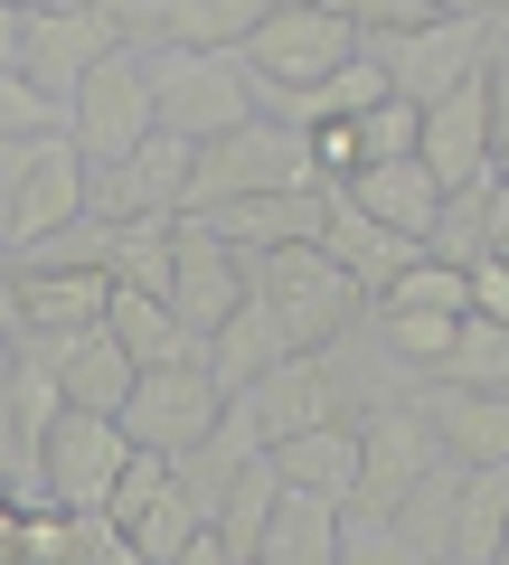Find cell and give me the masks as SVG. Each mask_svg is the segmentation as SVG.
Here are the masks:
<instances>
[{
    "label": "cell",
    "instance_id": "obj_33",
    "mask_svg": "<svg viewBox=\"0 0 509 565\" xmlns=\"http://www.w3.org/2000/svg\"><path fill=\"white\" fill-rule=\"evenodd\" d=\"M123 170H132V189H142L151 217H180V207H189V170H199V151H189V141H170V132H151Z\"/></svg>",
    "mask_w": 509,
    "mask_h": 565
},
{
    "label": "cell",
    "instance_id": "obj_29",
    "mask_svg": "<svg viewBox=\"0 0 509 565\" xmlns=\"http://www.w3.org/2000/svg\"><path fill=\"white\" fill-rule=\"evenodd\" d=\"M170 255H180V217L114 226V292H151V302H170Z\"/></svg>",
    "mask_w": 509,
    "mask_h": 565
},
{
    "label": "cell",
    "instance_id": "obj_42",
    "mask_svg": "<svg viewBox=\"0 0 509 565\" xmlns=\"http://www.w3.org/2000/svg\"><path fill=\"white\" fill-rule=\"evenodd\" d=\"M0 556H20V500L0 490Z\"/></svg>",
    "mask_w": 509,
    "mask_h": 565
},
{
    "label": "cell",
    "instance_id": "obj_20",
    "mask_svg": "<svg viewBox=\"0 0 509 565\" xmlns=\"http://www.w3.org/2000/svg\"><path fill=\"white\" fill-rule=\"evenodd\" d=\"M284 359H293V340L274 330V311L255 302V292H245V302L226 311L218 330H208V377H218V396H245V386H255V377H274Z\"/></svg>",
    "mask_w": 509,
    "mask_h": 565
},
{
    "label": "cell",
    "instance_id": "obj_4",
    "mask_svg": "<svg viewBox=\"0 0 509 565\" xmlns=\"http://www.w3.org/2000/svg\"><path fill=\"white\" fill-rule=\"evenodd\" d=\"M490 47H500V10H434L415 39H368L359 57L388 76V95H396V104H415V114H425V104H444L453 85L481 76Z\"/></svg>",
    "mask_w": 509,
    "mask_h": 565
},
{
    "label": "cell",
    "instance_id": "obj_37",
    "mask_svg": "<svg viewBox=\"0 0 509 565\" xmlns=\"http://www.w3.org/2000/svg\"><path fill=\"white\" fill-rule=\"evenodd\" d=\"M161 490H170V462H161V452H132V462L114 471V500H104V519H114V527H132L151 500H161Z\"/></svg>",
    "mask_w": 509,
    "mask_h": 565
},
{
    "label": "cell",
    "instance_id": "obj_8",
    "mask_svg": "<svg viewBox=\"0 0 509 565\" xmlns=\"http://www.w3.org/2000/svg\"><path fill=\"white\" fill-rule=\"evenodd\" d=\"M66 141H76V161L85 170H114V161H132L151 141V57H104L95 76L76 85V104H66Z\"/></svg>",
    "mask_w": 509,
    "mask_h": 565
},
{
    "label": "cell",
    "instance_id": "obj_40",
    "mask_svg": "<svg viewBox=\"0 0 509 565\" xmlns=\"http://www.w3.org/2000/svg\"><path fill=\"white\" fill-rule=\"evenodd\" d=\"M20 47H29V0H0V76H20Z\"/></svg>",
    "mask_w": 509,
    "mask_h": 565
},
{
    "label": "cell",
    "instance_id": "obj_21",
    "mask_svg": "<svg viewBox=\"0 0 509 565\" xmlns=\"http://www.w3.org/2000/svg\"><path fill=\"white\" fill-rule=\"evenodd\" d=\"M500 226H509V189H500V170H490V180H471V189H453V199H444V217H434L425 255L453 264V274H471V264H490Z\"/></svg>",
    "mask_w": 509,
    "mask_h": 565
},
{
    "label": "cell",
    "instance_id": "obj_45",
    "mask_svg": "<svg viewBox=\"0 0 509 565\" xmlns=\"http://www.w3.org/2000/svg\"><path fill=\"white\" fill-rule=\"evenodd\" d=\"M500 189H509V151H500Z\"/></svg>",
    "mask_w": 509,
    "mask_h": 565
},
{
    "label": "cell",
    "instance_id": "obj_23",
    "mask_svg": "<svg viewBox=\"0 0 509 565\" xmlns=\"http://www.w3.org/2000/svg\"><path fill=\"white\" fill-rule=\"evenodd\" d=\"M425 415H434V444H444L453 471L509 462V396H434L425 386Z\"/></svg>",
    "mask_w": 509,
    "mask_h": 565
},
{
    "label": "cell",
    "instance_id": "obj_25",
    "mask_svg": "<svg viewBox=\"0 0 509 565\" xmlns=\"http://www.w3.org/2000/svg\"><path fill=\"white\" fill-rule=\"evenodd\" d=\"M425 386H434V396H509V330L463 311V330H453L444 367H434Z\"/></svg>",
    "mask_w": 509,
    "mask_h": 565
},
{
    "label": "cell",
    "instance_id": "obj_36",
    "mask_svg": "<svg viewBox=\"0 0 509 565\" xmlns=\"http://www.w3.org/2000/svg\"><path fill=\"white\" fill-rule=\"evenodd\" d=\"M349 132H359V170L368 161H415V104H396V95L378 114H359Z\"/></svg>",
    "mask_w": 509,
    "mask_h": 565
},
{
    "label": "cell",
    "instance_id": "obj_16",
    "mask_svg": "<svg viewBox=\"0 0 509 565\" xmlns=\"http://www.w3.org/2000/svg\"><path fill=\"white\" fill-rule=\"evenodd\" d=\"M85 217V161H76V141H39V161H29V180H20V207H10V245L0 255H20V245H39V236H57V226H76Z\"/></svg>",
    "mask_w": 509,
    "mask_h": 565
},
{
    "label": "cell",
    "instance_id": "obj_7",
    "mask_svg": "<svg viewBox=\"0 0 509 565\" xmlns=\"http://www.w3.org/2000/svg\"><path fill=\"white\" fill-rule=\"evenodd\" d=\"M104 57H123V29H114L104 0H39V10H29V47H20L29 95L76 104V85L95 76Z\"/></svg>",
    "mask_w": 509,
    "mask_h": 565
},
{
    "label": "cell",
    "instance_id": "obj_3",
    "mask_svg": "<svg viewBox=\"0 0 509 565\" xmlns=\"http://www.w3.org/2000/svg\"><path fill=\"white\" fill-rule=\"evenodd\" d=\"M284 189H321L311 170V132H284V122H236L226 141H208L199 170H189V207L180 217H218L236 199H284Z\"/></svg>",
    "mask_w": 509,
    "mask_h": 565
},
{
    "label": "cell",
    "instance_id": "obj_44",
    "mask_svg": "<svg viewBox=\"0 0 509 565\" xmlns=\"http://www.w3.org/2000/svg\"><path fill=\"white\" fill-rule=\"evenodd\" d=\"M490 264H509V226H500V245H490Z\"/></svg>",
    "mask_w": 509,
    "mask_h": 565
},
{
    "label": "cell",
    "instance_id": "obj_34",
    "mask_svg": "<svg viewBox=\"0 0 509 565\" xmlns=\"http://www.w3.org/2000/svg\"><path fill=\"white\" fill-rule=\"evenodd\" d=\"M199 527H208V519H199V509H189V500H180V481H170V490H161V500H151V509H142V519L123 527V546H132V556H142V565H180V546H189V537H199Z\"/></svg>",
    "mask_w": 509,
    "mask_h": 565
},
{
    "label": "cell",
    "instance_id": "obj_10",
    "mask_svg": "<svg viewBox=\"0 0 509 565\" xmlns=\"http://www.w3.org/2000/svg\"><path fill=\"white\" fill-rule=\"evenodd\" d=\"M226 415L255 434V452H284V444H303V434H321V424H349V396H340V377H330V359H284L274 377H255L245 396H226Z\"/></svg>",
    "mask_w": 509,
    "mask_h": 565
},
{
    "label": "cell",
    "instance_id": "obj_2",
    "mask_svg": "<svg viewBox=\"0 0 509 565\" xmlns=\"http://www.w3.org/2000/svg\"><path fill=\"white\" fill-rule=\"evenodd\" d=\"M245 292L274 311V330L293 340V359H321L330 340L368 321V302L349 292V274L321 255V245H284V255H245Z\"/></svg>",
    "mask_w": 509,
    "mask_h": 565
},
{
    "label": "cell",
    "instance_id": "obj_1",
    "mask_svg": "<svg viewBox=\"0 0 509 565\" xmlns=\"http://www.w3.org/2000/svg\"><path fill=\"white\" fill-rule=\"evenodd\" d=\"M236 66L255 95H311L340 66H359V20H349V0H274Z\"/></svg>",
    "mask_w": 509,
    "mask_h": 565
},
{
    "label": "cell",
    "instance_id": "obj_32",
    "mask_svg": "<svg viewBox=\"0 0 509 565\" xmlns=\"http://www.w3.org/2000/svg\"><path fill=\"white\" fill-rule=\"evenodd\" d=\"M114 519H66V509H20V556L29 565H95Z\"/></svg>",
    "mask_w": 509,
    "mask_h": 565
},
{
    "label": "cell",
    "instance_id": "obj_17",
    "mask_svg": "<svg viewBox=\"0 0 509 565\" xmlns=\"http://www.w3.org/2000/svg\"><path fill=\"white\" fill-rule=\"evenodd\" d=\"M104 340L132 359V377H151V367H208V340H199V330H189L170 302H151V292H114Z\"/></svg>",
    "mask_w": 509,
    "mask_h": 565
},
{
    "label": "cell",
    "instance_id": "obj_19",
    "mask_svg": "<svg viewBox=\"0 0 509 565\" xmlns=\"http://www.w3.org/2000/svg\"><path fill=\"white\" fill-rule=\"evenodd\" d=\"M321 255H330V264H340V274H349V292H359V302H378V292H388V282L406 274V264L425 255V245L388 236V226H368L359 207H349L340 189H330V226H321Z\"/></svg>",
    "mask_w": 509,
    "mask_h": 565
},
{
    "label": "cell",
    "instance_id": "obj_41",
    "mask_svg": "<svg viewBox=\"0 0 509 565\" xmlns=\"http://www.w3.org/2000/svg\"><path fill=\"white\" fill-rule=\"evenodd\" d=\"M20 330V282H10V264H0V340Z\"/></svg>",
    "mask_w": 509,
    "mask_h": 565
},
{
    "label": "cell",
    "instance_id": "obj_15",
    "mask_svg": "<svg viewBox=\"0 0 509 565\" xmlns=\"http://www.w3.org/2000/svg\"><path fill=\"white\" fill-rule=\"evenodd\" d=\"M10 282H20V330H10V340L76 349V340H95L104 311H114V282L104 274H10Z\"/></svg>",
    "mask_w": 509,
    "mask_h": 565
},
{
    "label": "cell",
    "instance_id": "obj_18",
    "mask_svg": "<svg viewBox=\"0 0 509 565\" xmlns=\"http://www.w3.org/2000/svg\"><path fill=\"white\" fill-rule=\"evenodd\" d=\"M340 199L359 207L368 226L406 236V245H425V236H434V217H444V189H434L415 161H368L359 180H340Z\"/></svg>",
    "mask_w": 509,
    "mask_h": 565
},
{
    "label": "cell",
    "instance_id": "obj_11",
    "mask_svg": "<svg viewBox=\"0 0 509 565\" xmlns=\"http://www.w3.org/2000/svg\"><path fill=\"white\" fill-rule=\"evenodd\" d=\"M123 462H132V444H123L114 415H57L47 444H39V490H47V509H66V519H104Z\"/></svg>",
    "mask_w": 509,
    "mask_h": 565
},
{
    "label": "cell",
    "instance_id": "obj_24",
    "mask_svg": "<svg viewBox=\"0 0 509 565\" xmlns=\"http://www.w3.org/2000/svg\"><path fill=\"white\" fill-rule=\"evenodd\" d=\"M509 546V462L463 471V500H453V556L444 565H500Z\"/></svg>",
    "mask_w": 509,
    "mask_h": 565
},
{
    "label": "cell",
    "instance_id": "obj_14",
    "mask_svg": "<svg viewBox=\"0 0 509 565\" xmlns=\"http://www.w3.org/2000/svg\"><path fill=\"white\" fill-rule=\"evenodd\" d=\"M245 302V255H226L218 236H208L199 217H180V255H170V311H180L189 330H218L226 311Z\"/></svg>",
    "mask_w": 509,
    "mask_h": 565
},
{
    "label": "cell",
    "instance_id": "obj_13",
    "mask_svg": "<svg viewBox=\"0 0 509 565\" xmlns=\"http://www.w3.org/2000/svg\"><path fill=\"white\" fill-rule=\"evenodd\" d=\"M226 255H284V245H321L330 226V189H284V199H236L218 217H199Z\"/></svg>",
    "mask_w": 509,
    "mask_h": 565
},
{
    "label": "cell",
    "instance_id": "obj_26",
    "mask_svg": "<svg viewBox=\"0 0 509 565\" xmlns=\"http://www.w3.org/2000/svg\"><path fill=\"white\" fill-rule=\"evenodd\" d=\"M453 500H463V471L434 462L425 481H415L406 500L388 509V527L406 537V556H415V565H444V556H453Z\"/></svg>",
    "mask_w": 509,
    "mask_h": 565
},
{
    "label": "cell",
    "instance_id": "obj_12",
    "mask_svg": "<svg viewBox=\"0 0 509 565\" xmlns=\"http://www.w3.org/2000/svg\"><path fill=\"white\" fill-rule=\"evenodd\" d=\"M415 170H425L444 199L500 170V132H490V85H481V76L453 85L444 104H425V114H415Z\"/></svg>",
    "mask_w": 509,
    "mask_h": 565
},
{
    "label": "cell",
    "instance_id": "obj_31",
    "mask_svg": "<svg viewBox=\"0 0 509 565\" xmlns=\"http://www.w3.org/2000/svg\"><path fill=\"white\" fill-rule=\"evenodd\" d=\"M368 330H378V340H388V359L406 367V377H434V367H444V349H453V311H368Z\"/></svg>",
    "mask_w": 509,
    "mask_h": 565
},
{
    "label": "cell",
    "instance_id": "obj_5",
    "mask_svg": "<svg viewBox=\"0 0 509 565\" xmlns=\"http://www.w3.org/2000/svg\"><path fill=\"white\" fill-rule=\"evenodd\" d=\"M349 434H359V490H349V509H340V519H388V509L406 500V490L425 481L434 462H444L425 396H388V405H368V415L349 424Z\"/></svg>",
    "mask_w": 509,
    "mask_h": 565
},
{
    "label": "cell",
    "instance_id": "obj_9",
    "mask_svg": "<svg viewBox=\"0 0 509 565\" xmlns=\"http://www.w3.org/2000/svg\"><path fill=\"white\" fill-rule=\"evenodd\" d=\"M226 396L208 367H151V377H132V396H123V444L132 452H161V462H180V452H199L208 434H218Z\"/></svg>",
    "mask_w": 509,
    "mask_h": 565
},
{
    "label": "cell",
    "instance_id": "obj_47",
    "mask_svg": "<svg viewBox=\"0 0 509 565\" xmlns=\"http://www.w3.org/2000/svg\"><path fill=\"white\" fill-rule=\"evenodd\" d=\"M500 565H509V556H500Z\"/></svg>",
    "mask_w": 509,
    "mask_h": 565
},
{
    "label": "cell",
    "instance_id": "obj_43",
    "mask_svg": "<svg viewBox=\"0 0 509 565\" xmlns=\"http://www.w3.org/2000/svg\"><path fill=\"white\" fill-rule=\"evenodd\" d=\"M95 565H142L132 546H123V527H104V546H95Z\"/></svg>",
    "mask_w": 509,
    "mask_h": 565
},
{
    "label": "cell",
    "instance_id": "obj_30",
    "mask_svg": "<svg viewBox=\"0 0 509 565\" xmlns=\"http://www.w3.org/2000/svg\"><path fill=\"white\" fill-rule=\"evenodd\" d=\"M0 264H10V274H104V282H114V226L76 217V226H57V236L20 245V255H0Z\"/></svg>",
    "mask_w": 509,
    "mask_h": 565
},
{
    "label": "cell",
    "instance_id": "obj_28",
    "mask_svg": "<svg viewBox=\"0 0 509 565\" xmlns=\"http://www.w3.org/2000/svg\"><path fill=\"white\" fill-rule=\"evenodd\" d=\"M57 396H66V415H123V396H132V359H123V349L95 330V340H76V349H66Z\"/></svg>",
    "mask_w": 509,
    "mask_h": 565
},
{
    "label": "cell",
    "instance_id": "obj_46",
    "mask_svg": "<svg viewBox=\"0 0 509 565\" xmlns=\"http://www.w3.org/2000/svg\"><path fill=\"white\" fill-rule=\"evenodd\" d=\"M500 556H509V546H500Z\"/></svg>",
    "mask_w": 509,
    "mask_h": 565
},
{
    "label": "cell",
    "instance_id": "obj_6",
    "mask_svg": "<svg viewBox=\"0 0 509 565\" xmlns=\"http://www.w3.org/2000/svg\"><path fill=\"white\" fill-rule=\"evenodd\" d=\"M236 122H255V85L236 57H151V132L208 151Z\"/></svg>",
    "mask_w": 509,
    "mask_h": 565
},
{
    "label": "cell",
    "instance_id": "obj_22",
    "mask_svg": "<svg viewBox=\"0 0 509 565\" xmlns=\"http://www.w3.org/2000/svg\"><path fill=\"white\" fill-rule=\"evenodd\" d=\"M265 471L284 490H303V500L349 509V490H359V434H349V424H321V434H303V444L265 452Z\"/></svg>",
    "mask_w": 509,
    "mask_h": 565
},
{
    "label": "cell",
    "instance_id": "obj_35",
    "mask_svg": "<svg viewBox=\"0 0 509 565\" xmlns=\"http://www.w3.org/2000/svg\"><path fill=\"white\" fill-rule=\"evenodd\" d=\"M368 311H453V321H463V274H453V264H434V255H415Z\"/></svg>",
    "mask_w": 509,
    "mask_h": 565
},
{
    "label": "cell",
    "instance_id": "obj_27",
    "mask_svg": "<svg viewBox=\"0 0 509 565\" xmlns=\"http://www.w3.org/2000/svg\"><path fill=\"white\" fill-rule=\"evenodd\" d=\"M255 565H340V509L284 490V500H274V527H265V556H255Z\"/></svg>",
    "mask_w": 509,
    "mask_h": 565
},
{
    "label": "cell",
    "instance_id": "obj_38",
    "mask_svg": "<svg viewBox=\"0 0 509 565\" xmlns=\"http://www.w3.org/2000/svg\"><path fill=\"white\" fill-rule=\"evenodd\" d=\"M340 565H415L388 519H340Z\"/></svg>",
    "mask_w": 509,
    "mask_h": 565
},
{
    "label": "cell",
    "instance_id": "obj_39",
    "mask_svg": "<svg viewBox=\"0 0 509 565\" xmlns=\"http://www.w3.org/2000/svg\"><path fill=\"white\" fill-rule=\"evenodd\" d=\"M463 311L509 330V264H471V274H463Z\"/></svg>",
    "mask_w": 509,
    "mask_h": 565
}]
</instances>
